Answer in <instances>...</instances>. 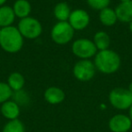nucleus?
Wrapping results in <instances>:
<instances>
[{
	"mask_svg": "<svg viewBox=\"0 0 132 132\" xmlns=\"http://www.w3.org/2000/svg\"><path fill=\"white\" fill-rule=\"evenodd\" d=\"M128 89H129V91H130V92L132 93V82L129 85V88H128Z\"/></svg>",
	"mask_w": 132,
	"mask_h": 132,
	"instance_id": "nucleus-23",
	"label": "nucleus"
},
{
	"mask_svg": "<svg viewBox=\"0 0 132 132\" xmlns=\"http://www.w3.org/2000/svg\"><path fill=\"white\" fill-rule=\"evenodd\" d=\"M72 52L78 57L88 59L97 52V48L93 42L88 39H79L72 44Z\"/></svg>",
	"mask_w": 132,
	"mask_h": 132,
	"instance_id": "nucleus-6",
	"label": "nucleus"
},
{
	"mask_svg": "<svg viewBox=\"0 0 132 132\" xmlns=\"http://www.w3.org/2000/svg\"><path fill=\"white\" fill-rule=\"evenodd\" d=\"M23 36L17 28L7 26L0 31V46L5 51L9 53L18 52L23 47Z\"/></svg>",
	"mask_w": 132,
	"mask_h": 132,
	"instance_id": "nucleus-1",
	"label": "nucleus"
},
{
	"mask_svg": "<svg viewBox=\"0 0 132 132\" xmlns=\"http://www.w3.org/2000/svg\"><path fill=\"white\" fill-rule=\"evenodd\" d=\"M129 119L131 120V121H132V105H131V107L129 108Z\"/></svg>",
	"mask_w": 132,
	"mask_h": 132,
	"instance_id": "nucleus-22",
	"label": "nucleus"
},
{
	"mask_svg": "<svg viewBox=\"0 0 132 132\" xmlns=\"http://www.w3.org/2000/svg\"><path fill=\"white\" fill-rule=\"evenodd\" d=\"M89 5L96 10H102L107 8L110 0H87Z\"/></svg>",
	"mask_w": 132,
	"mask_h": 132,
	"instance_id": "nucleus-21",
	"label": "nucleus"
},
{
	"mask_svg": "<svg viewBox=\"0 0 132 132\" xmlns=\"http://www.w3.org/2000/svg\"><path fill=\"white\" fill-rule=\"evenodd\" d=\"M44 99L50 104H59L65 99V94L61 88L56 86L48 87L44 92Z\"/></svg>",
	"mask_w": 132,
	"mask_h": 132,
	"instance_id": "nucleus-10",
	"label": "nucleus"
},
{
	"mask_svg": "<svg viewBox=\"0 0 132 132\" xmlns=\"http://www.w3.org/2000/svg\"><path fill=\"white\" fill-rule=\"evenodd\" d=\"M71 14V9L64 2L57 4L54 7V15L60 22H66Z\"/></svg>",
	"mask_w": 132,
	"mask_h": 132,
	"instance_id": "nucleus-18",
	"label": "nucleus"
},
{
	"mask_svg": "<svg viewBox=\"0 0 132 132\" xmlns=\"http://www.w3.org/2000/svg\"><path fill=\"white\" fill-rule=\"evenodd\" d=\"M14 13L17 17L25 18L28 17V14L31 12V5L27 0H17L13 6Z\"/></svg>",
	"mask_w": 132,
	"mask_h": 132,
	"instance_id": "nucleus-13",
	"label": "nucleus"
},
{
	"mask_svg": "<svg viewBox=\"0 0 132 132\" xmlns=\"http://www.w3.org/2000/svg\"><path fill=\"white\" fill-rule=\"evenodd\" d=\"M109 100L110 104L116 109H129L132 105V93L129 91V89L117 87L110 91Z\"/></svg>",
	"mask_w": 132,
	"mask_h": 132,
	"instance_id": "nucleus-3",
	"label": "nucleus"
},
{
	"mask_svg": "<svg viewBox=\"0 0 132 132\" xmlns=\"http://www.w3.org/2000/svg\"><path fill=\"white\" fill-rule=\"evenodd\" d=\"M69 22L73 30H83L90 23V16L85 10L76 9L73 12H71Z\"/></svg>",
	"mask_w": 132,
	"mask_h": 132,
	"instance_id": "nucleus-9",
	"label": "nucleus"
},
{
	"mask_svg": "<svg viewBox=\"0 0 132 132\" xmlns=\"http://www.w3.org/2000/svg\"><path fill=\"white\" fill-rule=\"evenodd\" d=\"M94 44H95L97 50H100V51L108 50L109 44H110V39L105 31H98L94 35Z\"/></svg>",
	"mask_w": 132,
	"mask_h": 132,
	"instance_id": "nucleus-16",
	"label": "nucleus"
},
{
	"mask_svg": "<svg viewBox=\"0 0 132 132\" xmlns=\"http://www.w3.org/2000/svg\"><path fill=\"white\" fill-rule=\"evenodd\" d=\"M132 127V121L129 116L116 114L109 121V128L112 132H128Z\"/></svg>",
	"mask_w": 132,
	"mask_h": 132,
	"instance_id": "nucleus-8",
	"label": "nucleus"
},
{
	"mask_svg": "<svg viewBox=\"0 0 132 132\" xmlns=\"http://www.w3.org/2000/svg\"><path fill=\"white\" fill-rule=\"evenodd\" d=\"M115 13L117 14V18L120 22H124V23L132 22V0L121 2L117 6Z\"/></svg>",
	"mask_w": 132,
	"mask_h": 132,
	"instance_id": "nucleus-11",
	"label": "nucleus"
},
{
	"mask_svg": "<svg viewBox=\"0 0 132 132\" xmlns=\"http://www.w3.org/2000/svg\"><path fill=\"white\" fill-rule=\"evenodd\" d=\"M5 1H6V0H0V5H4V4L5 3Z\"/></svg>",
	"mask_w": 132,
	"mask_h": 132,
	"instance_id": "nucleus-24",
	"label": "nucleus"
},
{
	"mask_svg": "<svg viewBox=\"0 0 132 132\" xmlns=\"http://www.w3.org/2000/svg\"><path fill=\"white\" fill-rule=\"evenodd\" d=\"M121 2H127V1H130V0H120Z\"/></svg>",
	"mask_w": 132,
	"mask_h": 132,
	"instance_id": "nucleus-26",
	"label": "nucleus"
},
{
	"mask_svg": "<svg viewBox=\"0 0 132 132\" xmlns=\"http://www.w3.org/2000/svg\"><path fill=\"white\" fill-rule=\"evenodd\" d=\"M1 29H2V28H1V26H0V31H1Z\"/></svg>",
	"mask_w": 132,
	"mask_h": 132,
	"instance_id": "nucleus-27",
	"label": "nucleus"
},
{
	"mask_svg": "<svg viewBox=\"0 0 132 132\" xmlns=\"http://www.w3.org/2000/svg\"><path fill=\"white\" fill-rule=\"evenodd\" d=\"M13 91L7 83L0 82V103H4L9 101V98L12 96Z\"/></svg>",
	"mask_w": 132,
	"mask_h": 132,
	"instance_id": "nucleus-20",
	"label": "nucleus"
},
{
	"mask_svg": "<svg viewBox=\"0 0 132 132\" xmlns=\"http://www.w3.org/2000/svg\"><path fill=\"white\" fill-rule=\"evenodd\" d=\"M15 14L13 8L9 6H1L0 7V26L7 27L10 26L11 23L15 20Z\"/></svg>",
	"mask_w": 132,
	"mask_h": 132,
	"instance_id": "nucleus-14",
	"label": "nucleus"
},
{
	"mask_svg": "<svg viewBox=\"0 0 132 132\" xmlns=\"http://www.w3.org/2000/svg\"><path fill=\"white\" fill-rule=\"evenodd\" d=\"M17 29L22 36L27 39H35L42 33V25L39 21L29 16L20 20Z\"/></svg>",
	"mask_w": 132,
	"mask_h": 132,
	"instance_id": "nucleus-4",
	"label": "nucleus"
},
{
	"mask_svg": "<svg viewBox=\"0 0 132 132\" xmlns=\"http://www.w3.org/2000/svg\"><path fill=\"white\" fill-rule=\"evenodd\" d=\"M95 68L103 74H113L120 68V57L115 51L105 50L97 53L95 57Z\"/></svg>",
	"mask_w": 132,
	"mask_h": 132,
	"instance_id": "nucleus-2",
	"label": "nucleus"
},
{
	"mask_svg": "<svg viewBox=\"0 0 132 132\" xmlns=\"http://www.w3.org/2000/svg\"><path fill=\"white\" fill-rule=\"evenodd\" d=\"M129 30H130L131 32H132V22H130V23H129Z\"/></svg>",
	"mask_w": 132,
	"mask_h": 132,
	"instance_id": "nucleus-25",
	"label": "nucleus"
},
{
	"mask_svg": "<svg viewBox=\"0 0 132 132\" xmlns=\"http://www.w3.org/2000/svg\"><path fill=\"white\" fill-rule=\"evenodd\" d=\"M74 30L67 22H59L52 29L51 36L53 40L57 44H66L73 37Z\"/></svg>",
	"mask_w": 132,
	"mask_h": 132,
	"instance_id": "nucleus-5",
	"label": "nucleus"
},
{
	"mask_svg": "<svg viewBox=\"0 0 132 132\" xmlns=\"http://www.w3.org/2000/svg\"><path fill=\"white\" fill-rule=\"evenodd\" d=\"M3 132H25V126L18 119L9 120L4 126Z\"/></svg>",
	"mask_w": 132,
	"mask_h": 132,
	"instance_id": "nucleus-19",
	"label": "nucleus"
},
{
	"mask_svg": "<svg viewBox=\"0 0 132 132\" xmlns=\"http://www.w3.org/2000/svg\"><path fill=\"white\" fill-rule=\"evenodd\" d=\"M7 85L10 86L12 91L15 92H19L25 85V77L23 75L18 72H14L10 74L7 79Z\"/></svg>",
	"mask_w": 132,
	"mask_h": 132,
	"instance_id": "nucleus-15",
	"label": "nucleus"
},
{
	"mask_svg": "<svg viewBox=\"0 0 132 132\" xmlns=\"http://www.w3.org/2000/svg\"><path fill=\"white\" fill-rule=\"evenodd\" d=\"M117 14L111 8H104L100 13V20L106 26H111L117 22Z\"/></svg>",
	"mask_w": 132,
	"mask_h": 132,
	"instance_id": "nucleus-17",
	"label": "nucleus"
},
{
	"mask_svg": "<svg viewBox=\"0 0 132 132\" xmlns=\"http://www.w3.org/2000/svg\"><path fill=\"white\" fill-rule=\"evenodd\" d=\"M73 75L76 79L81 82H87L92 79L95 75V65L88 59L80 60L73 67Z\"/></svg>",
	"mask_w": 132,
	"mask_h": 132,
	"instance_id": "nucleus-7",
	"label": "nucleus"
},
{
	"mask_svg": "<svg viewBox=\"0 0 132 132\" xmlns=\"http://www.w3.org/2000/svg\"><path fill=\"white\" fill-rule=\"evenodd\" d=\"M1 113L5 119L9 120H16L20 114V107L14 101H7L2 103Z\"/></svg>",
	"mask_w": 132,
	"mask_h": 132,
	"instance_id": "nucleus-12",
	"label": "nucleus"
}]
</instances>
